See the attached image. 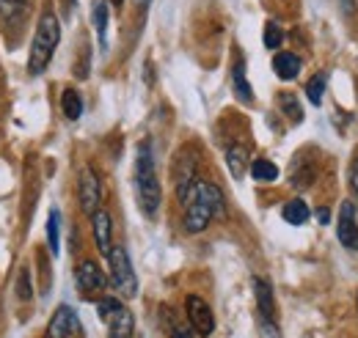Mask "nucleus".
Listing matches in <instances>:
<instances>
[{"mask_svg":"<svg viewBox=\"0 0 358 338\" xmlns=\"http://www.w3.org/2000/svg\"><path fill=\"white\" fill-rule=\"evenodd\" d=\"M182 207H185V231L201 234L215 217H221L226 212V201L218 184H213V182H196L190 187L187 198L182 201Z\"/></svg>","mask_w":358,"mask_h":338,"instance_id":"f257e3e1","label":"nucleus"},{"mask_svg":"<svg viewBox=\"0 0 358 338\" xmlns=\"http://www.w3.org/2000/svg\"><path fill=\"white\" fill-rule=\"evenodd\" d=\"M135 196H138V207L146 217H155L163 201V190H160V179L155 168V154L152 146L143 140L138 146V157H135Z\"/></svg>","mask_w":358,"mask_h":338,"instance_id":"f03ea898","label":"nucleus"},{"mask_svg":"<svg viewBox=\"0 0 358 338\" xmlns=\"http://www.w3.org/2000/svg\"><path fill=\"white\" fill-rule=\"evenodd\" d=\"M61 42V22L52 11H45L39 25H36V34H34V42H31V55H28V72L36 78L47 69V64L52 61L55 50Z\"/></svg>","mask_w":358,"mask_h":338,"instance_id":"7ed1b4c3","label":"nucleus"},{"mask_svg":"<svg viewBox=\"0 0 358 338\" xmlns=\"http://www.w3.org/2000/svg\"><path fill=\"white\" fill-rule=\"evenodd\" d=\"M108 270H110V284L119 295L127 297V300L138 295V278H135L133 261L122 245H113L108 251Z\"/></svg>","mask_w":358,"mask_h":338,"instance_id":"20e7f679","label":"nucleus"},{"mask_svg":"<svg viewBox=\"0 0 358 338\" xmlns=\"http://www.w3.org/2000/svg\"><path fill=\"white\" fill-rule=\"evenodd\" d=\"M75 284H78V292L83 297H96L108 289V278L105 272L99 270L96 261H80L78 270H75Z\"/></svg>","mask_w":358,"mask_h":338,"instance_id":"39448f33","label":"nucleus"},{"mask_svg":"<svg viewBox=\"0 0 358 338\" xmlns=\"http://www.w3.org/2000/svg\"><path fill=\"white\" fill-rule=\"evenodd\" d=\"M185 311H187V319H190V328L199 333V336H213L215 330V316H213V308L201 300V297L190 295L185 300Z\"/></svg>","mask_w":358,"mask_h":338,"instance_id":"423d86ee","label":"nucleus"},{"mask_svg":"<svg viewBox=\"0 0 358 338\" xmlns=\"http://www.w3.org/2000/svg\"><path fill=\"white\" fill-rule=\"evenodd\" d=\"M254 295H257V305H259V316H262V330L268 338H278L275 333V300H273V289L268 281L257 278L254 281Z\"/></svg>","mask_w":358,"mask_h":338,"instance_id":"0eeeda50","label":"nucleus"},{"mask_svg":"<svg viewBox=\"0 0 358 338\" xmlns=\"http://www.w3.org/2000/svg\"><path fill=\"white\" fill-rule=\"evenodd\" d=\"M78 198H80V210L86 214H94L99 210V201H102V184H99V176L94 173V168H83L80 173V182H78Z\"/></svg>","mask_w":358,"mask_h":338,"instance_id":"6e6552de","label":"nucleus"},{"mask_svg":"<svg viewBox=\"0 0 358 338\" xmlns=\"http://www.w3.org/2000/svg\"><path fill=\"white\" fill-rule=\"evenodd\" d=\"M336 237L348 251H358V220H356V204L345 201L339 210V223H336Z\"/></svg>","mask_w":358,"mask_h":338,"instance_id":"1a4fd4ad","label":"nucleus"},{"mask_svg":"<svg viewBox=\"0 0 358 338\" xmlns=\"http://www.w3.org/2000/svg\"><path fill=\"white\" fill-rule=\"evenodd\" d=\"M174 182H177V196L179 201H185L187 198V193H190V187L199 182L196 179V154H190V152H179L177 163H174Z\"/></svg>","mask_w":358,"mask_h":338,"instance_id":"9d476101","label":"nucleus"},{"mask_svg":"<svg viewBox=\"0 0 358 338\" xmlns=\"http://www.w3.org/2000/svg\"><path fill=\"white\" fill-rule=\"evenodd\" d=\"M80 330L78 314L69 305H58V311L52 314L50 325H47V338H72Z\"/></svg>","mask_w":358,"mask_h":338,"instance_id":"9b49d317","label":"nucleus"},{"mask_svg":"<svg viewBox=\"0 0 358 338\" xmlns=\"http://www.w3.org/2000/svg\"><path fill=\"white\" fill-rule=\"evenodd\" d=\"M91 228H94V242L96 251L108 256V251L113 248V220L105 210H96L91 214Z\"/></svg>","mask_w":358,"mask_h":338,"instance_id":"f8f14e48","label":"nucleus"},{"mask_svg":"<svg viewBox=\"0 0 358 338\" xmlns=\"http://www.w3.org/2000/svg\"><path fill=\"white\" fill-rule=\"evenodd\" d=\"M108 338H135V319L130 308H119L110 319H108Z\"/></svg>","mask_w":358,"mask_h":338,"instance_id":"ddd939ff","label":"nucleus"},{"mask_svg":"<svg viewBox=\"0 0 358 338\" xmlns=\"http://www.w3.org/2000/svg\"><path fill=\"white\" fill-rule=\"evenodd\" d=\"M273 72L278 80H295L298 72H301V58L295 52H287L281 50L275 58H273Z\"/></svg>","mask_w":358,"mask_h":338,"instance_id":"4468645a","label":"nucleus"},{"mask_svg":"<svg viewBox=\"0 0 358 338\" xmlns=\"http://www.w3.org/2000/svg\"><path fill=\"white\" fill-rule=\"evenodd\" d=\"M226 166H229V170H231L234 179H243L245 170L251 168L248 149H245V146H229V149H226Z\"/></svg>","mask_w":358,"mask_h":338,"instance_id":"2eb2a0df","label":"nucleus"},{"mask_svg":"<svg viewBox=\"0 0 358 338\" xmlns=\"http://www.w3.org/2000/svg\"><path fill=\"white\" fill-rule=\"evenodd\" d=\"M231 83H234V96L240 99V102H254V91H251V83L245 80V64H243V58H237L234 61V69H231Z\"/></svg>","mask_w":358,"mask_h":338,"instance_id":"dca6fc26","label":"nucleus"},{"mask_svg":"<svg viewBox=\"0 0 358 338\" xmlns=\"http://www.w3.org/2000/svg\"><path fill=\"white\" fill-rule=\"evenodd\" d=\"M91 20H94V28H96V36H99V50L105 52L108 50V3L105 0H96L94 3Z\"/></svg>","mask_w":358,"mask_h":338,"instance_id":"f3484780","label":"nucleus"},{"mask_svg":"<svg viewBox=\"0 0 358 338\" xmlns=\"http://www.w3.org/2000/svg\"><path fill=\"white\" fill-rule=\"evenodd\" d=\"M61 110H64V116H66L69 122H78V119L83 116V96H80L75 88H66V91L61 94Z\"/></svg>","mask_w":358,"mask_h":338,"instance_id":"a211bd4d","label":"nucleus"},{"mask_svg":"<svg viewBox=\"0 0 358 338\" xmlns=\"http://www.w3.org/2000/svg\"><path fill=\"white\" fill-rule=\"evenodd\" d=\"M281 214H284V220L289 223V226H303L306 220H309V207H306V201L303 198H292V201H287L284 204V210H281Z\"/></svg>","mask_w":358,"mask_h":338,"instance_id":"6ab92c4d","label":"nucleus"},{"mask_svg":"<svg viewBox=\"0 0 358 338\" xmlns=\"http://www.w3.org/2000/svg\"><path fill=\"white\" fill-rule=\"evenodd\" d=\"M47 245H50L52 256L61 254V214H58V210H52L47 217Z\"/></svg>","mask_w":358,"mask_h":338,"instance_id":"aec40b11","label":"nucleus"},{"mask_svg":"<svg viewBox=\"0 0 358 338\" xmlns=\"http://www.w3.org/2000/svg\"><path fill=\"white\" fill-rule=\"evenodd\" d=\"M278 108L281 113L292 122V124H301L303 122V110H301V102L292 96V94H278Z\"/></svg>","mask_w":358,"mask_h":338,"instance_id":"412c9836","label":"nucleus"},{"mask_svg":"<svg viewBox=\"0 0 358 338\" xmlns=\"http://www.w3.org/2000/svg\"><path fill=\"white\" fill-rule=\"evenodd\" d=\"M251 176L257 182H275L278 179V168L270 160H254L251 163Z\"/></svg>","mask_w":358,"mask_h":338,"instance_id":"4be33fe9","label":"nucleus"},{"mask_svg":"<svg viewBox=\"0 0 358 338\" xmlns=\"http://www.w3.org/2000/svg\"><path fill=\"white\" fill-rule=\"evenodd\" d=\"M25 3L28 0H0V20L8 25V22H14L22 11H25Z\"/></svg>","mask_w":358,"mask_h":338,"instance_id":"5701e85b","label":"nucleus"},{"mask_svg":"<svg viewBox=\"0 0 358 338\" xmlns=\"http://www.w3.org/2000/svg\"><path fill=\"white\" fill-rule=\"evenodd\" d=\"M325 83H328V80H325V75H322V72H320V75H314L312 80L306 83V96H309V102H312V105H320V102H322Z\"/></svg>","mask_w":358,"mask_h":338,"instance_id":"b1692460","label":"nucleus"},{"mask_svg":"<svg viewBox=\"0 0 358 338\" xmlns=\"http://www.w3.org/2000/svg\"><path fill=\"white\" fill-rule=\"evenodd\" d=\"M281 44H284V31H281L278 22L270 20L268 25H265V47H268V50H278Z\"/></svg>","mask_w":358,"mask_h":338,"instance_id":"393cba45","label":"nucleus"},{"mask_svg":"<svg viewBox=\"0 0 358 338\" xmlns=\"http://www.w3.org/2000/svg\"><path fill=\"white\" fill-rule=\"evenodd\" d=\"M119 308H122V302H119L116 297H102V300L96 302V314H99V319H102V322H108Z\"/></svg>","mask_w":358,"mask_h":338,"instance_id":"a878e982","label":"nucleus"},{"mask_svg":"<svg viewBox=\"0 0 358 338\" xmlns=\"http://www.w3.org/2000/svg\"><path fill=\"white\" fill-rule=\"evenodd\" d=\"M350 190H353V196L358 198V154L353 157V163H350Z\"/></svg>","mask_w":358,"mask_h":338,"instance_id":"bb28decb","label":"nucleus"},{"mask_svg":"<svg viewBox=\"0 0 358 338\" xmlns=\"http://www.w3.org/2000/svg\"><path fill=\"white\" fill-rule=\"evenodd\" d=\"M31 295H34V292L28 289V272H22V278H20V297H22V300H28Z\"/></svg>","mask_w":358,"mask_h":338,"instance_id":"cd10ccee","label":"nucleus"},{"mask_svg":"<svg viewBox=\"0 0 358 338\" xmlns=\"http://www.w3.org/2000/svg\"><path fill=\"white\" fill-rule=\"evenodd\" d=\"M328 220H331V212H328V207H320V210H317V223H322V226H325Z\"/></svg>","mask_w":358,"mask_h":338,"instance_id":"c85d7f7f","label":"nucleus"},{"mask_svg":"<svg viewBox=\"0 0 358 338\" xmlns=\"http://www.w3.org/2000/svg\"><path fill=\"white\" fill-rule=\"evenodd\" d=\"M171 338H193V330H190V328H177V330L171 333Z\"/></svg>","mask_w":358,"mask_h":338,"instance_id":"c756f323","label":"nucleus"},{"mask_svg":"<svg viewBox=\"0 0 358 338\" xmlns=\"http://www.w3.org/2000/svg\"><path fill=\"white\" fill-rule=\"evenodd\" d=\"M105 3H110V6H116V8H122V3H124V0H105Z\"/></svg>","mask_w":358,"mask_h":338,"instance_id":"7c9ffc66","label":"nucleus"},{"mask_svg":"<svg viewBox=\"0 0 358 338\" xmlns=\"http://www.w3.org/2000/svg\"><path fill=\"white\" fill-rule=\"evenodd\" d=\"M138 3H141V6H146V3H149V0H138Z\"/></svg>","mask_w":358,"mask_h":338,"instance_id":"2f4dec72","label":"nucleus"},{"mask_svg":"<svg viewBox=\"0 0 358 338\" xmlns=\"http://www.w3.org/2000/svg\"><path fill=\"white\" fill-rule=\"evenodd\" d=\"M69 3H75V0H69Z\"/></svg>","mask_w":358,"mask_h":338,"instance_id":"473e14b6","label":"nucleus"},{"mask_svg":"<svg viewBox=\"0 0 358 338\" xmlns=\"http://www.w3.org/2000/svg\"><path fill=\"white\" fill-rule=\"evenodd\" d=\"M356 305H358V300H356Z\"/></svg>","mask_w":358,"mask_h":338,"instance_id":"72a5a7b5","label":"nucleus"}]
</instances>
